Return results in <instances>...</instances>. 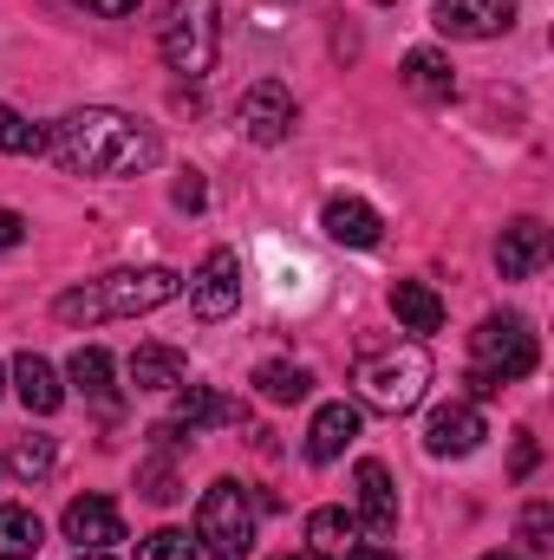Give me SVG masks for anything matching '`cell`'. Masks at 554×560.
Wrapping results in <instances>:
<instances>
[{
	"instance_id": "1",
	"label": "cell",
	"mask_w": 554,
	"mask_h": 560,
	"mask_svg": "<svg viewBox=\"0 0 554 560\" xmlns=\"http://www.w3.org/2000/svg\"><path fill=\"white\" fill-rule=\"evenodd\" d=\"M53 163L72 170V176H138L157 163V131L131 118V112H112V105H85V112H66L53 125Z\"/></svg>"
},
{
	"instance_id": "2",
	"label": "cell",
	"mask_w": 554,
	"mask_h": 560,
	"mask_svg": "<svg viewBox=\"0 0 554 560\" xmlns=\"http://www.w3.org/2000/svg\"><path fill=\"white\" fill-rule=\"evenodd\" d=\"M183 293V275L176 268H118L105 280H85L72 293L53 300V313L66 326H105V319H138V313H157Z\"/></svg>"
},
{
	"instance_id": "3",
	"label": "cell",
	"mask_w": 554,
	"mask_h": 560,
	"mask_svg": "<svg viewBox=\"0 0 554 560\" xmlns=\"http://www.w3.org/2000/svg\"><path fill=\"white\" fill-rule=\"evenodd\" d=\"M424 385H430V352L424 346H385V352H359L353 365V392L359 405L385 411V418H405L424 405Z\"/></svg>"
},
{
	"instance_id": "4",
	"label": "cell",
	"mask_w": 554,
	"mask_h": 560,
	"mask_svg": "<svg viewBox=\"0 0 554 560\" xmlns=\"http://www.w3.org/2000/svg\"><path fill=\"white\" fill-rule=\"evenodd\" d=\"M255 515H262V502L249 482H235V476L209 482L196 502V548L216 560H242L255 548Z\"/></svg>"
},
{
	"instance_id": "5",
	"label": "cell",
	"mask_w": 554,
	"mask_h": 560,
	"mask_svg": "<svg viewBox=\"0 0 554 560\" xmlns=\"http://www.w3.org/2000/svg\"><path fill=\"white\" fill-rule=\"evenodd\" d=\"M222 7L216 0H170L163 7V26H157V46H163V59H170V72L176 79H209V66H216V46H222V20H216Z\"/></svg>"
},
{
	"instance_id": "6",
	"label": "cell",
	"mask_w": 554,
	"mask_h": 560,
	"mask_svg": "<svg viewBox=\"0 0 554 560\" xmlns=\"http://www.w3.org/2000/svg\"><path fill=\"white\" fill-rule=\"evenodd\" d=\"M470 359H476V372H489L496 385H516V378L535 372L542 346H535V326H529V319H516V313H489V319L470 332Z\"/></svg>"
},
{
	"instance_id": "7",
	"label": "cell",
	"mask_w": 554,
	"mask_h": 560,
	"mask_svg": "<svg viewBox=\"0 0 554 560\" xmlns=\"http://www.w3.org/2000/svg\"><path fill=\"white\" fill-rule=\"evenodd\" d=\"M235 306H242V255H235V248H209L203 268L189 275V313L216 326V319H229Z\"/></svg>"
},
{
	"instance_id": "8",
	"label": "cell",
	"mask_w": 554,
	"mask_h": 560,
	"mask_svg": "<svg viewBox=\"0 0 554 560\" xmlns=\"http://www.w3.org/2000/svg\"><path fill=\"white\" fill-rule=\"evenodd\" d=\"M235 125H242L249 143H287V131H293V92L275 85V79L249 85L242 105H235Z\"/></svg>"
},
{
	"instance_id": "9",
	"label": "cell",
	"mask_w": 554,
	"mask_h": 560,
	"mask_svg": "<svg viewBox=\"0 0 554 560\" xmlns=\"http://www.w3.org/2000/svg\"><path fill=\"white\" fill-rule=\"evenodd\" d=\"M430 26L450 39H496L516 26V0H437Z\"/></svg>"
},
{
	"instance_id": "10",
	"label": "cell",
	"mask_w": 554,
	"mask_h": 560,
	"mask_svg": "<svg viewBox=\"0 0 554 560\" xmlns=\"http://www.w3.org/2000/svg\"><path fill=\"white\" fill-rule=\"evenodd\" d=\"M353 509H359L353 522H359L366 535H392V528H399V482H392L385 463L366 456V463L353 469Z\"/></svg>"
},
{
	"instance_id": "11",
	"label": "cell",
	"mask_w": 554,
	"mask_h": 560,
	"mask_svg": "<svg viewBox=\"0 0 554 560\" xmlns=\"http://www.w3.org/2000/svg\"><path fill=\"white\" fill-rule=\"evenodd\" d=\"M483 436H489V423H483V411H476L470 398L437 405L430 423H424V450H430V456H470Z\"/></svg>"
},
{
	"instance_id": "12",
	"label": "cell",
	"mask_w": 554,
	"mask_h": 560,
	"mask_svg": "<svg viewBox=\"0 0 554 560\" xmlns=\"http://www.w3.org/2000/svg\"><path fill=\"white\" fill-rule=\"evenodd\" d=\"M59 528H66L72 548H112V541H125V515H118V502H105V495H79V502H66Z\"/></svg>"
},
{
	"instance_id": "13",
	"label": "cell",
	"mask_w": 554,
	"mask_h": 560,
	"mask_svg": "<svg viewBox=\"0 0 554 560\" xmlns=\"http://www.w3.org/2000/svg\"><path fill=\"white\" fill-rule=\"evenodd\" d=\"M320 229H326L339 248H379V235H385L379 209H372V202H359V196H333V202L320 209Z\"/></svg>"
},
{
	"instance_id": "14",
	"label": "cell",
	"mask_w": 554,
	"mask_h": 560,
	"mask_svg": "<svg viewBox=\"0 0 554 560\" xmlns=\"http://www.w3.org/2000/svg\"><path fill=\"white\" fill-rule=\"evenodd\" d=\"M542 261H549V229H542L535 215L509 222L503 242H496V268H503V280H529Z\"/></svg>"
},
{
	"instance_id": "15",
	"label": "cell",
	"mask_w": 554,
	"mask_h": 560,
	"mask_svg": "<svg viewBox=\"0 0 554 560\" xmlns=\"http://www.w3.org/2000/svg\"><path fill=\"white\" fill-rule=\"evenodd\" d=\"M359 436V405H320L313 423H307V463H333V456H346V443Z\"/></svg>"
},
{
	"instance_id": "16",
	"label": "cell",
	"mask_w": 554,
	"mask_h": 560,
	"mask_svg": "<svg viewBox=\"0 0 554 560\" xmlns=\"http://www.w3.org/2000/svg\"><path fill=\"white\" fill-rule=\"evenodd\" d=\"M13 392H20V405H26L33 418H53V411L66 405V385H59V372H53L39 352H20V359H13Z\"/></svg>"
},
{
	"instance_id": "17",
	"label": "cell",
	"mask_w": 554,
	"mask_h": 560,
	"mask_svg": "<svg viewBox=\"0 0 554 560\" xmlns=\"http://www.w3.org/2000/svg\"><path fill=\"white\" fill-rule=\"evenodd\" d=\"M359 548V522L346 509H313L307 515V555L313 560H353Z\"/></svg>"
},
{
	"instance_id": "18",
	"label": "cell",
	"mask_w": 554,
	"mask_h": 560,
	"mask_svg": "<svg viewBox=\"0 0 554 560\" xmlns=\"http://www.w3.org/2000/svg\"><path fill=\"white\" fill-rule=\"evenodd\" d=\"M176 430H209V423H242V405L209 392V385H176Z\"/></svg>"
},
{
	"instance_id": "19",
	"label": "cell",
	"mask_w": 554,
	"mask_h": 560,
	"mask_svg": "<svg viewBox=\"0 0 554 560\" xmlns=\"http://www.w3.org/2000/svg\"><path fill=\"white\" fill-rule=\"evenodd\" d=\"M405 92L424 98V105H450V98H457V72H450V59L430 52V46H417L412 59H405Z\"/></svg>"
},
{
	"instance_id": "20",
	"label": "cell",
	"mask_w": 554,
	"mask_h": 560,
	"mask_svg": "<svg viewBox=\"0 0 554 560\" xmlns=\"http://www.w3.org/2000/svg\"><path fill=\"white\" fill-rule=\"evenodd\" d=\"M131 385L138 392H176V385H189V359L176 346H138L131 352Z\"/></svg>"
},
{
	"instance_id": "21",
	"label": "cell",
	"mask_w": 554,
	"mask_h": 560,
	"mask_svg": "<svg viewBox=\"0 0 554 560\" xmlns=\"http://www.w3.org/2000/svg\"><path fill=\"white\" fill-rule=\"evenodd\" d=\"M392 313H399V326L417 332V339L443 326V300H437L424 280H392Z\"/></svg>"
},
{
	"instance_id": "22",
	"label": "cell",
	"mask_w": 554,
	"mask_h": 560,
	"mask_svg": "<svg viewBox=\"0 0 554 560\" xmlns=\"http://www.w3.org/2000/svg\"><path fill=\"white\" fill-rule=\"evenodd\" d=\"M66 378H72V392H85L92 405L112 411V352H105V346H79L72 365H66Z\"/></svg>"
},
{
	"instance_id": "23",
	"label": "cell",
	"mask_w": 554,
	"mask_h": 560,
	"mask_svg": "<svg viewBox=\"0 0 554 560\" xmlns=\"http://www.w3.org/2000/svg\"><path fill=\"white\" fill-rule=\"evenodd\" d=\"M39 541H46L39 515L20 509V502H7V509H0V560H33L39 555Z\"/></svg>"
},
{
	"instance_id": "24",
	"label": "cell",
	"mask_w": 554,
	"mask_h": 560,
	"mask_svg": "<svg viewBox=\"0 0 554 560\" xmlns=\"http://www.w3.org/2000/svg\"><path fill=\"white\" fill-rule=\"evenodd\" d=\"M255 392H262L268 405H300V398L313 392V372H307V365H287V359H268V365L255 372Z\"/></svg>"
},
{
	"instance_id": "25",
	"label": "cell",
	"mask_w": 554,
	"mask_h": 560,
	"mask_svg": "<svg viewBox=\"0 0 554 560\" xmlns=\"http://www.w3.org/2000/svg\"><path fill=\"white\" fill-rule=\"evenodd\" d=\"M53 463H59V450H53V436H20L13 443V456H7V469L33 489V482H46L53 476Z\"/></svg>"
},
{
	"instance_id": "26",
	"label": "cell",
	"mask_w": 554,
	"mask_h": 560,
	"mask_svg": "<svg viewBox=\"0 0 554 560\" xmlns=\"http://www.w3.org/2000/svg\"><path fill=\"white\" fill-rule=\"evenodd\" d=\"M0 150H7V156H33V150H46V131L26 125L13 105H0Z\"/></svg>"
},
{
	"instance_id": "27",
	"label": "cell",
	"mask_w": 554,
	"mask_h": 560,
	"mask_svg": "<svg viewBox=\"0 0 554 560\" xmlns=\"http://www.w3.org/2000/svg\"><path fill=\"white\" fill-rule=\"evenodd\" d=\"M138 560H196V541L183 528H157L138 541Z\"/></svg>"
},
{
	"instance_id": "28",
	"label": "cell",
	"mask_w": 554,
	"mask_h": 560,
	"mask_svg": "<svg viewBox=\"0 0 554 560\" xmlns=\"http://www.w3.org/2000/svg\"><path fill=\"white\" fill-rule=\"evenodd\" d=\"M522 548L529 555H549L554 548V502H529L522 509Z\"/></svg>"
},
{
	"instance_id": "29",
	"label": "cell",
	"mask_w": 554,
	"mask_h": 560,
	"mask_svg": "<svg viewBox=\"0 0 554 560\" xmlns=\"http://www.w3.org/2000/svg\"><path fill=\"white\" fill-rule=\"evenodd\" d=\"M138 489L150 495V502H176V495H183V489H176V463H170V456H157V463H143Z\"/></svg>"
},
{
	"instance_id": "30",
	"label": "cell",
	"mask_w": 554,
	"mask_h": 560,
	"mask_svg": "<svg viewBox=\"0 0 554 560\" xmlns=\"http://www.w3.org/2000/svg\"><path fill=\"white\" fill-rule=\"evenodd\" d=\"M20 242H26V215H20V209H0V255L20 248Z\"/></svg>"
},
{
	"instance_id": "31",
	"label": "cell",
	"mask_w": 554,
	"mask_h": 560,
	"mask_svg": "<svg viewBox=\"0 0 554 560\" xmlns=\"http://www.w3.org/2000/svg\"><path fill=\"white\" fill-rule=\"evenodd\" d=\"M203 196H209V189H203V176L189 170V176L176 183V209H203Z\"/></svg>"
},
{
	"instance_id": "32",
	"label": "cell",
	"mask_w": 554,
	"mask_h": 560,
	"mask_svg": "<svg viewBox=\"0 0 554 560\" xmlns=\"http://www.w3.org/2000/svg\"><path fill=\"white\" fill-rule=\"evenodd\" d=\"M535 463H542V443H535V436L522 430V436H516V476H529Z\"/></svg>"
},
{
	"instance_id": "33",
	"label": "cell",
	"mask_w": 554,
	"mask_h": 560,
	"mask_svg": "<svg viewBox=\"0 0 554 560\" xmlns=\"http://www.w3.org/2000/svg\"><path fill=\"white\" fill-rule=\"evenodd\" d=\"M85 13H99V20H125V13H138V0H79Z\"/></svg>"
},
{
	"instance_id": "34",
	"label": "cell",
	"mask_w": 554,
	"mask_h": 560,
	"mask_svg": "<svg viewBox=\"0 0 554 560\" xmlns=\"http://www.w3.org/2000/svg\"><path fill=\"white\" fill-rule=\"evenodd\" d=\"M353 560H399L392 548H353Z\"/></svg>"
},
{
	"instance_id": "35",
	"label": "cell",
	"mask_w": 554,
	"mask_h": 560,
	"mask_svg": "<svg viewBox=\"0 0 554 560\" xmlns=\"http://www.w3.org/2000/svg\"><path fill=\"white\" fill-rule=\"evenodd\" d=\"M72 560H112V548H79Z\"/></svg>"
},
{
	"instance_id": "36",
	"label": "cell",
	"mask_w": 554,
	"mask_h": 560,
	"mask_svg": "<svg viewBox=\"0 0 554 560\" xmlns=\"http://www.w3.org/2000/svg\"><path fill=\"white\" fill-rule=\"evenodd\" d=\"M483 560H522V555H483Z\"/></svg>"
},
{
	"instance_id": "37",
	"label": "cell",
	"mask_w": 554,
	"mask_h": 560,
	"mask_svg": "<svg viewBox=\"0 0 554 560\" xmlns=\"http://www.w3.org/2000/svg\"><path fill=\"white\" fill-rule=\"evenodd\" d=\"M379 7H399V0H379Z\"/></svg>"
},
{
	"instance_id": "38",
	"label": "cell",
	"mask_w": 554,
	"mask_h": 560,
	"mask_svg": "<svg viewBox=\"0 0 554 560\" xmlns=\"http://www.w3.org/2000/svg\"><path fill=\"white\" fill-rule=\"evenodd\" d=\"M275 560H293V555H275Z\"/></svg>"
},
{
	"instance_id": "39",
	"label": "cell",
	"mask_w": 554,
	"mask_h": 560,
	"mask_svg": "<svg viewBox=\"0 0 554 560\" xmlns=\"http://www.w3.org/2000/svg\"><path fill=\"white\" fill-rule=\"evenodd\" d=\"M0 385H7V372H0Z\"/></svg>"
}]
</instances>
